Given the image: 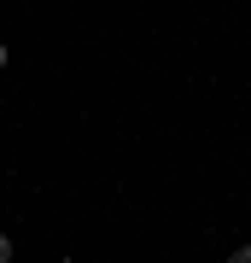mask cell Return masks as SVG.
<instances>
[{"mask_svg": "<svg viewBox=\"0 0 251 263\" xmlns=\"http://www.w3.org/2000/svg\"><path fill=\"white\" fill-rule=\"evenodd\" d=\"M12 257H18V246H12L6 234H0V263H12Z\"/></svg>", "mask_w": 251, "mask_h": 263, "instance_id": "6da1fadb", "label": "cell"}, {"mask_svg": "<svg viewBox=\"0 0 251 263\" xmlns=\"http://www.w3.org/2000/svg\"><path fill=\"white\" fill-rule=\"evenodd\" d=\"M6 59H12V47H6V41H0V65H6Z\"/></svg>", "mask_w": 251, "mask_h": 263, "instance_id": "7a4b0ae2", "label": "cell"}]
</instances>
